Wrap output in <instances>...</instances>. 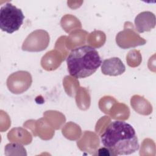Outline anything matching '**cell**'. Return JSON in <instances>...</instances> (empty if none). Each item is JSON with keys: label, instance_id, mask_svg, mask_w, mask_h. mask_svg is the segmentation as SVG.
I'll return each mask as SVG.
<instances>
[{"label": "cell", "instance_id": "1", "mask_svg": "<svg viewBox=\"0 0 156 156\" xmlns=\"http://www.w3.org/2000/svg\"><path fill=\"white\" fill-rule=\"evenodd\" d=\"M101 140L113 155H130L140 148L135 129L122 121L112 122L101 135Z\"/></svg>", "mask_w": 156, "mask_h": 156}, {"label": "cell", "instance_id": "2", "mask_svg": "<svg viewBox=\"0 0 156 156\" xmlns=\"http://www.w3.org/2000/svg\"><path fill=\"white\" fill-rule=\"evenodd\" d=\"M66 63L71 76L82 79L94 73L101 65L102 59L95 48L83 45L71 50L66 58Z\"/></svg>", "mask_w": 156, "mask_h": 156}, {"label": "cell", "instance_id": "3", "mask_svg": "<svg viewBox=\"0 0 156 156\" xmlns=\"http://www.w3.org/2000/svg\"><path fill=\"white\" fill-rule=\"evenodd\" d=\"M24 18L21 9L7 2L0 9V28L4 32L12 34L20 29Z\"/></svg>", "mask_w": 156, "mask_h": 156}, {"label": "cell", "instance_id": "4", "mask_svg": "<svg viewBox=\"0 0 156 156\" xmlns=\"http://www.w3.org/2000/svg\"><path fill=\"white\" fill-rule=\"evenodd\" d=\"M49 43V35L44 30L39 29L32 32L24 41L22 49L30 52H38L46 49Z\"/></svg>", "mask_w": 156, "mask_h": 156}, {"label": "cell", "instance_id": "5", "mask_svg": "<svg viewBox=\"0 0 156 156\" xmlns=\"http://www.w3.org/2000/svg\"><path fill=\"white\" fill-rule=\"evenodd\" d=\"M156 18L154 13L150 11H144L138 14L135 18V26L139 33L149 32L155 26Z\"/></svg>", "mask_w": 156, "mask_h": 156}, {"label": "cell", "instance_id": "6", "mask_svg": "<svg viewBox=\"0 0 156 156\" xmlns=\"http://www.w3.org/2000/svg\"><path fill=\"white\" fill-rule=\"evenodd\" d=\"M126 71V66L119 57H112L102 62L101 71L103 74L117 76L122 74Z\"/></svg>", "mask_w": 156, "mask_h": 156}]
</instances>
